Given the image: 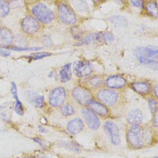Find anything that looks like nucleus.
<instances>
[{
	"mask_svg": "<svg viewBox=\"0 0 158 158\" xmlns=\"http://www.w3.org/2000/svg\"><path fill=\"white\" fill-rule=\"evenodd\" d=\"M127 139L130 144L134 148L141 147L146 141V135L143 129L138 125L132 126L127 134Z\"/></svg>",
	"mask_w": 158,
	"mask_h": 158,
	"instance_id": "obj_1",
	"label": "nucleus"
},
{
	"mask_svg": "<svg viewBox=\"0 0 158 158\" xmlns=\"http://www.w3.org/2000/svg\"><path fill=\"white\" fill-rule=\"evenodd\" d=\"M32 13L41 22L50 23L54 19L52 11L43 4H38L32 9Z\"/></svg>",
	"mask_w": 158,
	"mask_h": 158,
	"instance_id": "obj_2",
	"label": "nucleus"
},
{
	"mask_svg": "<svg viewBox=\"0 0 158 158\" xmlns=\"http://www.w3.org/2000/svg\"><path fill=\"white\" fill-rule=\"evenodd\" d=\"M58 14L60 20L66 24H72L77 20V17L74 12L64 4L59 5Z\"/></svg>",
	"mask_w": 158,
	"mask_h": 158,
	"instance_id": "obj_3",
	"label": "nucleus"
},
{
	"mask_svg": "<svg viewBox=\"0 0 158 158\" xmlns=\"http://www.w3.org/2000/svg\"><path fill=\"white\" fill-rule=\"evenodd\" d=\"M66 97L65 90L64 88L58 87L54 89L49 95V103L54 107H58L62 105L65 101Z\"/></svg>",
	"mask_w": 158,
	"mask_h": 158,
	"instance_id": "obj_4",
	"label": "nucleus"
},
{
	"mask_svg": "<svg viewBox=\"0 0 158 158\" xmlns=\"http://www.w3.org/2000/svg\"><path fill=\"white\" fill-rule=\"evenodd\" d=\"M21 27L25 33L33 34L36 33L40 28V23L35 18L31 16H27L22 20Z\"/></svg>",
	"mask_w": 158,
	"mask_h": 158,
	"instance_id": "obj_5",
	"label": "nucleus"
},
{
	"mask_svg": "<svg viewBox=\"0 0 158 158\" xmlns=\"http://www.w3.org/2000/svg\"><path fill=\"white\" fill-rule=\"evenodd\" d=\"M135 54L137 57L158 58V46L138 48L135 50Z\"/></svg>",
	"mask_w": 158,
	"mask_h": 158,
	"instance_id": "obj_6",
	"label": "nucleus"
},
{
	"mask_svg": "<svg viewBox=\"0 0 158 158\" xmlns=\"http://www.w3.org/2000/svg\"><path fill=\"white\" fill-rule=\"evenodd\" d=\"M72 95L74 98L82 105L88 104L91 100V93L85 88L80 87L74 88L72 91Z\"/></svg>",
	"mask_w": 158,
	"mask_h": 158,
	"instance_id": "obj_7",
	"label": "nucleus"
},
{
	"mask_svg": "<svg viewBox=\"0 0 158 158\" xmlns=\"http://www.w3.org/2000/svg\"><path fill=\"white\" fill-rule=\"evenodd\" d=\"M73 71L75 75L80 77H84L89 75L93 71L91 65L89 62L78 61L73 65Z\"/></svg>",
	"mask_w": 158,
	"mask_h": 158,
	"instance_id": "obj_8",
	"label": "nucleus"
},
{
	"mask_svg": "<svg viewBox=\"0 0 158 158\" xmlns=\"http://www.w3.org/2000/svg\"><path fill=\"white\" fill-rule=\"evenodd\" d=\"M98 98L104 104L112 106L117 102L118 94L115 91L110 89H102L99 92Z\"/></svg>",
	"mask_w": 158,
	"mask_h": 158,
	"instance_id": "obj_9",
	"label": "nucleus"
},
{
	"mask_svg": "<svg viewBox=\"0 0 158 158\" xmlns=\"http://www.w3.org/2000/svg\"><path fill=\"white\" fill-rule=\"evenodd\" d=\"M82 114L88 125L91 129H97L100 125V122L97 115L88 109H84L81 110Z\"/></svg>",
	"mask_w": 158,
	"mask_h": 158,
	"instance_id": "obj_10",
	"label": "nucleus"
},
{
	"mask_svg": "<svg viewBox=\"0 0 158 158\" xmlns=\"http://www.w3.org/2000/svg\"><path fill=\"white\" fill-rule=\"evenodd\" d=\"M104 127L110 136L111 142L115 145L118 144L120 142V137L118 128L115 123L110 121L106 122Z\"/></svg>",
	"mask_w": 158,
	"mask_h": 158,
	"instance_id": "obj_11",
	"label": "nucleus"
},
{
	"mask_svg": "<svg viewBox=\"0 0 158 158\" xmlns=\"http://www.w3.org/2000/svg\"><path fill=\"white\" fill-rule=\"evenodd\" d=\"M13 35L8 28L0 27V46L7 47L12 43Z\"/></svg>",
	"mask_w": 158,
	"mask_h": 158,
	"instance_id": "obj_12",
	"label": "nucleus"
},
{
	"mask_svg": "<svg viewBox=\"0 0 158 158\" xmlns=\"http://www.w3.org/2000/svg\"><path fill=\"white\" fill-rule=\"evenodd\" d=\"M106 83L111 88H121L126 85V80L122 77L115 75L107 78Z\"/></svg>",
	"mask_w": 158,
	"mask_h": 158,
	"instance_id": "obj_13",
	"label": "nucleus"
},
{
	"mask_svg": "<svg viewBox=\"0 0 158 158\" xmlns=\"http://www.w3.org/2000/svg\"><path fill=\"white\" fill-rule=\"evenodd\" d=\"M143 119V114L139 109H134L130 111L127 115L128 122L133 125H138Z\"/></svg>",
	"mask_w": 158,
	"mask_h": 158,
	"instance_id": "obj_14",
	"label": "nucleus"
},
{
	"mask_svg": "<svg viewBox=\"0 0 158 158\" xmlns=\"http://www.w3.org/2000/svg\"><path fill=\"white\" fill-rule=\"evenodd\" d=\"M83 128V121L79 118H75L70 122H69L67 124V130L71 134H77L80 132Z\"/></svg>",
	"mask_w": 158,
	"mask_h": 158,
	"instance_id": "obj_15",
	"label": "nucleus"
},
{
	"mask_svg": "<svg viewBox=\"0 0 158 158\" xmlns=\"http://www.w3.org/2000/svg\"><path fill=\"white\" fill-rule=\"evenodd\" d=\"M11 92L13 94V97L15 99L16 102H15V112L20 115H22L23 114L24 110H23V105L22 104V102L20 101V100L19 99L18 96H17V86L16 85L12 82V88H11Z\"/></svg>",
	"mask_w": 158,
	"mask_h": 158,
	"instance_id": "obj_16",
	"label": "nucleus"
},
{
	"mask_svg": "<svg viewBox=\"0 0 158 158\" xmlns=\"http://www.w3.org/2000/svg\"><path fill=\"white\" fill-rule=\"evenodd\" d=\"M131 88L138 93L141 94H148L151 89L149 84L145 82H135L131 84Z\"/></svg>",
	"mask_w": 158,
	"mask_h": 158,
	"instance_id": "obj_17",
	"label": "nucleus"
},
{
	"mask_svg": "<svg viewBox=\"0 0 158 158\" xmlns=\"http://www.w3.org/2000/svg\"><path fill=\"white\" fill-rule=\"evenodd\" d=\"M88 104L89 105L90 107L94 112H96V113H98V114H99L101 115H106L108 112L106 107L104 106H103L102 104H101L98 102L91 100L89 102Z\"/></svg>",
	"mask_w": 158,
	"mask_h": 158,
	"instance_id": "obj_18",
	"label": "nucleus"
},
{
	"mask_svg": "<svg viewBox=\"0 0 158 158\" xmlns=\"http://www.w3.org/2000/svg\"><path fill=\"white\" fill-rule=\"evenodd\" d=\"M145 9L149 15L158 17V6L154 1H147L145 4Z\"/></svg>",
	"mask_w": 158,
	"mask_h": 158,
	"instance_id": "obj_19",
	"label": "nucleus"
},
{
	"mask_svg": "<svg viewBox=\"0 0 158 158\" xmlns=\"http://www.w3.org/2000/svg\"><path fill=\"white\" fill-rule=\"evenodd\" d=\"M61 81L64 83L69 81L72 77L71 65L70 64L64 65L60 72Z\"/></svg>",
	"mask_w": 158,
	"mask_h": 158,
	"instance_id": "obj_20",
	"label": "nucleus"
},
{
	"mask_svg": "<svg viewBox=\"0 0 158 158\" xmlns=\"http://www.w3.org/2000/svg\"><path fill=\"white\" fill-rule=\"evenodd\" d=\"M109 20L117 27H125L127 25V19L120 15L112 16L109 19Z\"/></svg>",
	"mask_w": 158,
	"mask_h": 158,
	"instance_id": "obj_21",
	"label": "nucleus"
},
{
	"mask_svg": "<svg viewBox=\"0 0 158 158\" xmlns=\"http://www.w3.org/2000/svg\"><path fill=\"white\" fill-rule=\"evenodd\" d=\"M10 11V6L7 0H0V17H6Z\"/></svg>",
	"mask_w": 158,
	"mask_h": 158,
	"instance_id": "obj_22",
	"label": "nucleus"
},
{
	"mask_svg": "<svg viewBox=\"0 0 158 158\" xmlns=\"http://www.w3.org/2000/svg\"><path fill=\"white\" fill-rule=\"evenodd\" d=\"M138 59L140 62L147 65L151 69L158 70V61L152 60L150 59H146L144 57H138Z\"/></svg>",
	"mask_w": 158,
	"mask_h": 158,
	"instance_id": "obj_23",
	"label": "nucleus"
},
{
	"mask_svg": "<svg viewBox=\"0 0 158 158\" xmlns=\"http://www.w3.org/2000/svg\"><path fill=\"white\" fill-rule=\"evenodd\" d=\"M101 38V35L96 33H92L86 35L83 39H82V43L84 44H89L91 43H93L94 41L98 40Z\"/></svg>",
	"mask_w": 158,
	"mask_h": 158,
	"instance_id": "obj_24",
	"label": "nucleus"
},
{
	"mask_svg": "<svg viewBox=\"0 0 158 158\" xmlns=\"http://www.w3.org/2000/svg\"><path fill=\"white\" fill-rule=\"evenodd\" d=\"M61 112L64 115H71L74 113V109L72 106L69 104H66L61 108Z\"/></svg>",
	"mask_w": 158,
	"mask_h": 158,
	"instance_id": "obj_25",
	"label": "nucleus"
},
{
	"mask_svg": "<svg viewBox=\"0 0 158 158\" xmlns=\"http://www.w3.org/2000/svg\"><path fill=\"white\" fill-rule=\"evenodd\" d=\"M74 6L80 12H83L86 10V4L83 0H75Z\"/></svg>",
	"mask_w": 158,
	"mask_h": 158,
	"instance_id": "obj_26",
	"label": "nucleus"
},
{
	"mask_svg": "<svg viewBox=\"0 0 158 158\" xmlns=\"http://www.w3.org/2000/svg\"><path fill=\"white\" fill-rule=\"evenodd\" d=\"M89 84L90 86L94 88H98L102 84V80L98 77H94L91 78L89 81Z\"/></svg>",
	"mask_w": 158,
	"mask_h": 158,
	"instance_id": "obj_27",
	"label": "nucleus"
},
{
	"mask_svg": "<svg viewBox=\"0 0 158 158\" xmlns=\"http://www.w3.org/2000/svg\"><path fill=\"white\" fill-rule=\"evenodd\" d=\"M50 53L48 52H39V53H35L31 54L30 57L33 60H37L40 59H42L43 57H47L48 56H50Z\"/></svg>",
	"mask_w": 158,
	"mask_h": 158,
	"instance_id": "obj_28",
	"label": "nucleus"
},
{
	"mask_svg": "<svg viewBox=\"0 0 158 158\" xmlns=\"http://www.w3.org/2000/svg\"><path fill=\"white\" fill-rule=\"evenodd\" d=\"M148 104H149V106L151 112L152 114H154L157 110V101L155 99L151 98L148 101Z\"/></svg>",
	"mask_w": 158,
	"mask_h": 158,
	"instance_id": "obj_29",
	"label": "nucleus"
},
{
	"mask_svg": "<svg viewBox=\"0 0 158 158\" xmlns=\"http://www.w3.org/2000/svg\"><path fill=\"white\" fill-rule=\"evenodd\" d=\"M34 102L38 107L42 108L44 105V97L43 96H38L34 99Z\"/></svg>",
	"mask_w": 158,
	"mask_h": 158,
	"instance_id": "obj_30",
	"label": "nucleus"
},
{
	"mask_svg": "<svg viewBox=\"0 0 158 158\" xmlns=\"http://www.w3.org/2000/svg\"><path fill=\"white\" fill-rule=\"evenodd\" d=\"M101 38H102L103 40H104L106 41H111L114 40L113 35L110 33H109V32L104 33L102 35H101Z\"/></svg>",
	"mask_w": 158,
	"mask_h": 158,
	"instance_id": "obj_31",
	"label": "nucleus"
},
{
	"mask_svg": "<svg viewBox=\"0 0 158 158\" xmlns=\"http://www.w3.org/2000/svg\"><path fill=\"white\" fill-rule=\"evenodd\" d=\"M130 2L132 4V5L138 7H142L143 4V0H130Z\"/></svg>",
	"mask_w": 158,
	"mask_h": 158,
	"instance_id": "obj_32",
	"label": "nucleus"
},
{
	"mask_svg": "<svg viewBox=\"0 0 158 158\" xmlns=\"http://www.w3.org/2000/svg\"><path fill=\"white\" fill-rule=\"evenodd\" d=\"M12 50L15 51H30V50H38L41 48H18V47H14L11 48Z\"/></svg>",
	"mask_w": 158,
	"mask_h": 158,
	"instance_id": "obj_33",
	"label": "nucleus"
},
{
	"mask_svg": "<svg viewBox=\"0 0 158 158\" xmlns=\"http://www.w3.org/2000/svg\"><path fill=\"white\" fill-rule=\"evenodd\" d=\"M0 54L4 57H7L10 55V52L6 49H0Z\"/></svg>",
	"mask_w": 158,
	"mask_h": 158,
	"instance_id": "obj_34",
	"label": "nucleus"
},
{
	"mask_svg": "<svg viewBox=\"0 0 158 158\" xmlns=\"http://www.w3.org/2000/svg\"><path fill=\"white\" fill-rule=\"evenodd\" d=\"M154 123L155 126L158 127V110L156 112V114L154 118Z\"/></svg>",
	"mask_w": 158,
	"mask_h": 158,
	"instance_id": "obj_35",
	"label": "nucleus"
},
{
	"mask_svg": "<svg viewBox=\"0 0 158 158\" xmlns=\"http://www.w3.org/2000/svg\"><path fill=\"white\" fill-rule=\"evenodd\" d=\"M154 92L155 95L158 98V84L156 85L154 88Z\"/></svg>",
	"mask_w": 158,
	"mask_h": 158,
	"instance_id": "obj_36",
	"label": "nucleus"
},
{
	"mask_svg": "<svg viewBox=\"0 0 158 158\" xmlns=\"http://www.w3.org/2000/svg\"><path fill=\"white\" fill-rule=\"evenodd\" d=\"M33 140L35 141V142H36V143H38L41 146H43V143L41 142V141L39 139V138H34L33 139Z\"/></svg>",
	"mask_w": 158,
	"mask_h": 158,
	"instance_id": "obj_37",
	"label": "nucleus"
},
{
	"mask_svg": "<svg viewBox=\"0 0 158 158\" xmlns=\"http://www.w3.org/2000/svg\"><path fill=\"white\" fill-rule=\"evenodd\" d=\"M39 130H40L41 132H44V131H45L44 128H42L41 127H39Z\"/></svg>",
	"mask_w": 158,
	"mask_h": 158,
	"instance_id": "obj_38",
	"label": "nucleus"
},
{
	"mask_svg": "<svg viewBox=\"0 0 158 158\" xmlns=\"http://www.w3.org/2000/svg\"><path fill=\"white\" fill-rule=\"evenodd\" d=\"M101 0H93V2H96V3H97V2H99Z\"/></svg>",
	"mask_w": 158,
	"mask_h": 158,
	"instance_id": "obj_39",
	"label": "nucleus"
},
{
	"mask_svg": "<svg viewBox=\"0 0 158 158\" xmlns=\"http://www.w3.org/2000/svg\"><path fill=\"white\" fill-rule=\"evenodd\" d=\"M117 1H118V2H122V0H115Z\"/></svg>",
	"mask_w": 158,
	"mask_h": 158,
	"instance_id": "obj_40",
	"label": "nucleus"
},
{
	"mask_svg": "<svg viewBox=\"0 0 158 158\" xmlns=\"http://www.w3.org/2000/svg\"><path fill=\"white\" fill-rule=\"evenodd\" d=\"M154 158H158V157H154Z\"/></svg>",
	"mask_w": 158,
	"mask_h": 158,
	"instance_id": "obj_41",
	"label": "nucleus"
}]
</instances>
